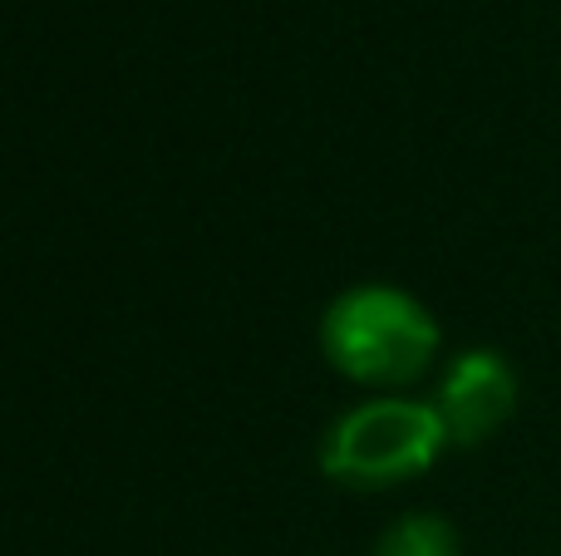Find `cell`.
<instances>
[{"label":"cell","mask_w":561,"mask_h":556,"mask_svg":"<svg viewBox=\"0 0 561 556\" xmlns=\"http://www.w3.org/2000/svg\"><path fill=\"white\" fill-rule=\"evenodd\" d=\"M517 394H523V384H517V370L503 350H488V345L463 350L444 370V384H438L434 399L438 419L448 429V443H463V449L488 443L517 414Z\"/></svg>","instance_id":"3"},{"label":"cell","mask_w":561,"mask_h":556,"mask_svg":"<svg viewBox=\"0 0 561 556\" xmlns=\"http://www.w3.org/2000/svg\"><path fill=\"white\" fill-rule=\"evenodd\" d=\"M375 556H463V542H458L454 522L438 512H409L394 528H385Z\"/></svg>","instance_id":"4"},{"label":"cell","mask_w":561,"mask_h":556,"mask_svg":"<svg viewBox=\"0 0 561 556\" xmlns=\"http://www.w3.org/2000/svg\"><path fill=\"white\" fill-rule=\"evenodd\" d=\"M448 449V429L434 404L404 399V394H375V399L345 409L320 439V468L330 483L345 488H399L438 463Z\"/></svg>","instance_id":"2"},{"label":"cell","mask_w":561,"mask_h":556,"mask_svg":"<svg viewBox=\"0 0 561 556\" xmlns=\"http://www.w3.org/2000/svg\"><path fill=\"white\" fill-rule=\"evenodd\" d=\"M438 321L419 296L369 281L350 286L320 315V350L330 370L365 390H404L424 380L438 355Z\"/></svg>","instance_id":"1"}]
</instances>
